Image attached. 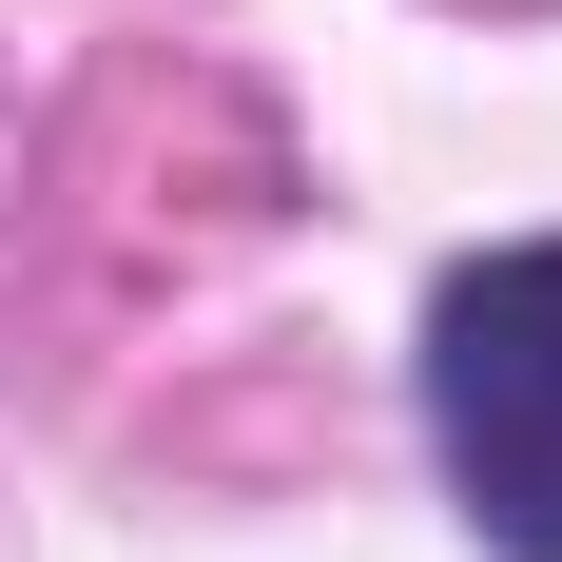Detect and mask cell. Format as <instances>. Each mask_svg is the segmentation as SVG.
Instances as JSON below:
<instances>
[{"label":"cell","mask_w":562,"mask_h":562,"mask_svg":"<svg viewBox=\"0 0 562 562\" xmlns=\"http://www.w3.org/2000/svg\"><path fill=\"white\" fill-rule=\"evenodd\" d=\"M427 427H447L465 524L562 562V233L447 272V311H427Z\"/></svg>","instance_id":"obj_1"}]
</instances>
